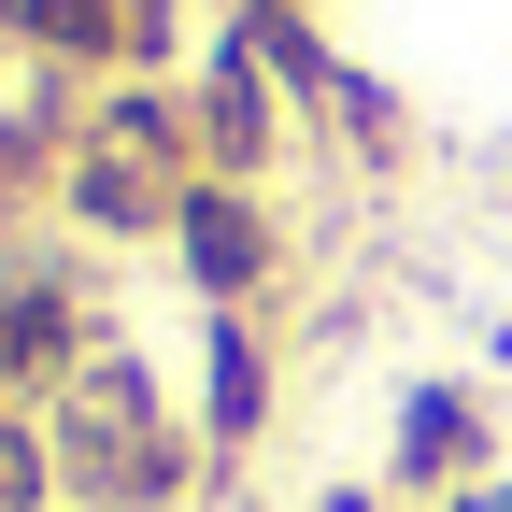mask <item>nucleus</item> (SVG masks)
I'll list each match as a JSON object with an SVG mask.
<instances>
[{
    "label": "nucleus",
    "instance_id": "20e7f679",
    "mask_svg": "<svg viewBox=\"0 0 512 512\" xmlns=\"http://www.w3.org/2000/svg\"><path fill=\"white\" fill-rule=\"evenodd\" d=\"M470 441H484V427H470V399H456V384H427V399L399 413V484H441Z\"/></svg>",
    "mask_w": 512,
    "mask_h": 512
},
{
    "label": "nucleus",
    "instance_id": "39448f33",
    "mask_svg": "<svg viewBox=\"0 0 512 512\" xmlns=\"http://www.w3.org/2000/svg\"><path fill=\"white\" fill-rule=\"evenodd\" d=\"M456 512H512V484H470V498H456Z\"/></svg>",
    "mask_w": 512,
    "mask_h": 512
},
{
    "label": "nucleus",
    "instance_id": "f03ea898",
    "mask_svg": "<svg viewBox=\"0 0 512 512\" xmlns=\"http://www.w3.org/2000/svg\"><path fill=\"white\" fill-rule=\"evenodd\" d=\"M185 271H200L214 299H242L256 271H271V228H256V214L228 200V185H200V200H185Z\"/></svg>",
    "mask_w": 512,
    "mask_h": 512
},
{
    "label": "nucleus",
    "instance_id": "7ed1b4c3",
    "mask_svg": "<svg viewBox=\"0 0 512 512\" xmlns=\"http://www.w3.org/2000/svg\"><path fill=\"white\" fill-rule=\"evenodd\" d=\"M256 413H271V356H256L242 313H214V399H200V441H256Z\"/></svg>",
    "mask_w": 512,
    "mask_h": 512
},
{
    "label": "nucleus",
    "instance_id": "f257e3e1",
    "mask_svg": "<svg viewBox=\"0 0 512 512\" xmlns=\"http://www.w3.org/2000/svg\"><path fill=\"white\" fill-rule=\"evenodd\" d=\"M57 470H72L86 498H114V512H157L171 484H185V441L157 427V384H143V356H100L86 384H72V427H57Z\"/></svg>",
    "mask_w": 512,
    "mask_h": 512
},
{
    "label": "nucleus",
    "instance_id": "423d86ee",
    "mask_svg": "<svg viewBox=\"0 0 512 512\" xmlns=\"http://www.w3.org/2000/svg\"><path fill=\"white\" fill-rule=\"evenodd\" d=\"M313 512H384V498H356V484H342V498H313Z\"/></svg>",
    "mask_w": 512,
    "mask_h": 512
}]
</instances>
